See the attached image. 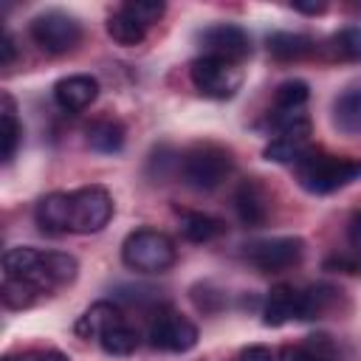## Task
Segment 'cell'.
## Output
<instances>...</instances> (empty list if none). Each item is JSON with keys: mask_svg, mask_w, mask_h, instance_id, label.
<instances>
[{"mask_svg": "<svg viewBox=\"0 0 361 361\" xmlns=\"http://www.w3.org/2000/svg\"><path fill=\"white\" fill-rule=\"evenodd\" d=\"M28 34L34 39V45L51 56H59V54H68L79 45L82 39V25L73 14L68 11H59V8H51V11H42L31 20L28 25Z\"/></svg>", "mask_w": 361, "mask_h": 361, "instance_id": "5", "label": "cell"}, {"mask_svg": "<svg viewBox=\"0 0 361 361\" xmlns=\"http://www.w3.org/2000/svg\"><path fill=\"white\" fill-rule=\"evenodd\" d=\"M34 220L45 234L71 231V192H51L34 206Z\"/></svg>", "mask_w": 361, "mask_h": 361, "instance_id": "15", "label": "cell"}, {"mask_svg": "<svg viewBox=\"0 0 361 361\" xmlns=\"http://www.w3.org/2000/svg\"><path fill=\"white\" fill-rule=\"evenodd\" d=\"M197 39H200V48L206 56H217V59H226L234 65H240L251 54V37L234 23H214V25L203 28Z\"/></svg>", "mask_w": 361, "mask_h": 361, "instance_id": "9", "label": "cell"}, {"mask_svg": "<svg viewBox=\"0 0 361 361\" xmlns=\"http://www.w3.org/2000/svg\"><path fill=\"white\" fill-rule=\"evenodd\" d=\"M189 76H192V85L197 87V93L209 96V99H228L234 96V90L240 87L243 82V73L234 62H226V59H217V56H197L192 65H189Z\"/></svg>", "mask_w": 361, "mask_h": 361, "instance_id": "8", "label": "cell"}, {"mask_svg": "<svg viewBox=\"0 0 361 361\" xmlns=\"http://www.w3.org/2000/svg\"><path fill=\"white\" fill-rule=\"evenodd\" d=\"M290 8L299 11V14L316 17V14H324V11H327V3H290Z\"/></svg>", "mask_w": 361, "mask_h": 361, "instance_id": "35", "label": "cell"}, {"mask_svg": "<svg viewBox=\"0 0 361 361\" xmlns=\"http://www.w3.org/2000/svg\"><path fill=\"white\" fill-rule=\"evenodd\" d=\"M39 296H42V293H39L34 285H28V282H23V279H14V276H3L0 299H3V305H6L8 310H25V307H31Z\"/></svg>", "mask_w": 361, "mask_h": 361, "instance_id": "27", "label": "cell"}, {"mask_svg": "<svg viewBox=\"0 0 361 361\" xmlns=\"http://www.w3.org/2000/svg\"><path fill=\"white\" fill-rule=\"evenodd\" d=\"M124 141H127V133L116 118H99L87 127V144L96 152H104V155L121 152Z\"/></svg>", "mask_w": 361, "mask_h": 361, "instance_id": "20", "label": "cell"}, {"mask_svg": "<svg viewBox=\"0 0 361 361\" xmlns=\"http://www.w3.org/2000/svg\"><path fill=\"white\" fill-rule=\"evenodd\" d=\"M307 99H310L307 82H302V79H288V82H282V85L274 90V110H271V118H268V121L274 124V130L282 127V124H288V121H296V118L307 116V113H305Z\"/></svg>", "mask_w": 361, "mask_h": 361, "instance_id": "12", "label": "cell"}, {"mask_svg": "<svg viewBox=\"0 0 361 361\" xmlns=\"http://www.w3.org/2000/svg\"><path fill=\"white\" fill-rule=\"evenodd\" d=\"M107 34H110L113 42H118L124 48H133V45H138L147 37V25H141L133 14H127L124 8H118V11H113L107 17Z\"/></svg>", "mask_w": 361, "mask_h": 361, "instance_id": "24", "label": "cell"}, {"mask_svg": "<svg viewBox=\"0 0 361 361\" xmlns=\"http://www.w3.org/2000/svg\"><path fill=\"white\" fill-rule=\"evenodd\" d=\"M268 203L271 197L257 178H245L234 192V212L251 228H259L268 220Z\"/></svg>", "mask_w": 361, "mask_h": 361, "instance_id": "14", "label": "cell"}, {"mask_svg": "<svg viewBox=\"0 0 361 361\" xmlns=\"http://www.w3.org/2000/svg\"><path fill=\"white\" fill-rule=\"evenodd\" d=\"M293 319H299V290L288 282H279L268 290V296L262 302V324L282 327Z\"/></svg>", "mask_w": 361, "mask_h": 361, "instance_id": "16", "label": "cell"}, {"mask_svg": "<svg viewBox=\"0 0 361 361\" xmlns=\"http://www.w3.org/2000/svg\"><path fill=\"white\" fill-rule=\"evenodd\" d=\"M79 262L65 251H39L31 245H14L3 254V276L34 285L42 296L76 279Z\"/></svg>", "mask_w": 361, "mask_h": 361, "instance_id": "1", "label": "cell"}, {"mask_svg": "<svg viewBox=\"0 0 361 361\" xmlns=\"http://www.w3.org/2000/svg\"><path fill=\"white\" fill-rule=\"evenodd\" d=\"M234 166V158L226 147L220 144H195L183 158H180V175L183 180L192 186V189H200V192H209V189H217L228 172Z\"/></svg>", "mask_w": 361, "mask_h": 361, "instance_id": "4", "label": "cell"}, {"mask_svg": "<svg viewBox=\"0 0 361 361\" xmlns=\"http://www.w3.org/2000/svg\"><path fill=\"white\" fill-rule=\"evenodd\" d=\"M333 124L347 135H361V87L344 90L333 102Z\"/></svg>", "mask_w": 361, "mask_h": 361, "instance_id": "22", "label": "cell"}, {"mask_svg": "<svg viewBox=\"0 0 361 361\" xmlns=\"http://www.w3.org/2000/svg\"><path fill=\"white\" fill-rule=\"evenodd\" d=\"M99 96V82L87 73H73V76H62L54 85V102L65 110V113H79L85 107H90Z\"/></svg>", "mask_w": 361, "mask_h": 361, "instance_id": "13", "label": "cell"}, {"mask_svg": "<svg viewBox=\"0 0 361 361\" xmlns=\"http://www.w3.org/2000/svg\"><path fill=\"white\" fill-rule=\"evenodd\" d=\"M14 358L17 361H71L59 350H34V353H23V355H14Z\"/></svg>", "mask_w": 361, "mask_h": 361, "instance_id": "32", "label": "cell"}, {"mask_svg": "<svg viewBox=\"0 0 361 361\" xmlns=\"http://www.w3.org/2000/svg\"><path fill=\"white\" fill-rule=\"evenodd\" d=\"M302 251H305V243L299 237H271V240H259L248 245L245 257L257 271L276 274V271L296 265L302 259Z\"/></svg>", "mask_w": 361, "mask_h": 361, "instance_id": "10", "label": "cell"}, {"mask_svg": "<svg viewBox=\"0 0 361 361\" xmlns=\"http://www.w3.org/2000/svg\"><path fill=\"white\" fill-rule=\"evenodd\" d=\"M113 217V197L104 186H82L71 192V231L96 234Z\"/></svg>", "mask_w": 361, "mask_h": 361, "instance_id": "7", "label": "cell"}, {"mask_svg": "<svg viewBox=\"0 0 361 361\" xmlns=\"http://www.w3.org/2000/svg\"><path fill=\"white\" fill-rule=\"evenodd\" d=\"M324 271H341V274H361V257L358 254H336L324 259Z\"/></svg>", "mask_w": 361, "mask_h": 361, "instance_id": "30", "label": "cell"}, {"mask_svg": "<svg viewBox=\"0 0 361 361\" xmlns=\"http://www.w3.org/2000/svg\"><path fill=\"white\" fill-rule=\"evenodd\" d=\"M124 316H121V310L113 305V302H93L82 316H79V322H76V336L79 338H93V341H99L113 324H118Z\"/></svg>", "mask_w": 361, "mask_h": 361, "instance_id": "17", "label": "cell"}, {"mask_svg": "<svg viewBox=\"0 0 361 361\" xmlns=\"http://www.w3.org/2000/svg\"><path fill=\"white\" fill-rule=\"evenodd\" d=\"M310 149V116L276 127V135L265 144L262 155L274 164H296Z\"/></svg>", "mask_w": 361, "mask_h": 361, "instance_id": "11", "label": "cell"}, {"mask_svg": "<svg viewBox=\"0 0 361 361\" xmlns=\"http://www.w3.org/2000/svg\"><path fill=\"white\" fill-rule=\"evenodd\" d=\"M333 56L344 62H361V25H347L330 39Z\"/></svg>", "mask_w": 361, "mask_h": 361, "instance_id": "28", "label": "cell"}, {"mask_svg": "<svg viewBox=\"0 0 361 361\" xmlns=\"http://www.w3.org/2000/svg\"><path fill=\"white\" fill-rule=\"evenodd\" d=\"M333 305H336V288H330V285H310V288L299 290V319L302 322L322 319Z\"/></svg>", "mask_w": 361, "mask_h": 361, "instance_id": "23", "label": "cell"}, {"mask_svg": "<svg viewBox=\"0 0 361 361\" xmlns=\"http://www.w3.org/2000/svg\"><path fill=\"white\" fill-rule=\"evenodd\" d=\"M338 358L341 355H338L336 341L324 333H316V336H307L302 344L282 347L276 361H338Z\"/></svg>", "mask_w": 361, "mask_h": 361, "instance_id": "18", "label": "cell"}, {"mask_svg": "<svg viewBox=\"0 0 361 361\" xmlns=\"http://www.w3.org/2000/svg\"><path fill=\"white\" fill-rule=\"evenodd\" d=\"M14 56H17V45H14V37H11L8 31H3V39H0V65H3V68H11Z\"/></svg>", "mask_w": 361, "mask_h": 361, "instance_id": "34", "label": "cell"}, {"mask_svg": "<svg viewBox=\"0 0 361 361\" xmlns=\"http://www.w3.org/2000/svg\"><path fill=\"white\" fill-rule=\"evenodd\" d=\"M138 330L130 327L124 319L118 324H113L102 338H99V347L107 353V355H133L138 350Z\"/></svg>", "mask_w": 361, "mask_h": 361, "instance_id": "25", "label": "cell"}, {"mask_svg": "<svg viewBox=\"0 0 361 361\" xmlns=\"http://www.w3.org/2000/svg\"><path fill=\"white\" fill-rule=\"evenodd\" d=\"M293 172H296V180L305 192L330 195V192H338V189H344L361 178V161L347 158V155H330V152L310 147L293 164Z\"/></svg>", "mask_w": 361, "mask_h": 361, "instance_id": "2", "label": "cell"}, {"mask_svg": "<svg viewBox=\"0 0 361 361\" xmlns=\"http://www.w3.org/2000/svg\"><path fill=\"white\" fill-rule=\"evenodd\" d=\"M237 361H276V355H274V350H268L262 344H251V347H245L240 353Z\"/></svg>", "mask_w": 361, "mask_h": 361, "instance_id": "31", "label": "cell"}, {"mask_svg": "<svg viewBox=\"0 0 361 361\" xmlns=\"http://www.w3.org/2000/svg\"><path fill=\"white\" fill-rule=\"evenodd\" d=\"M178 248L172 237L158 228H135L121 243V259L138 274H161L175 265Z\"/></svg>", "mask_w": 361, "mask_h": 361, "instance_id": "3", "label": "cell"}, {"mask_svg": "<svg viewBox=\"0 0 361 361\" xmlns=\"http://www.w3.org/2000/svg\"><path fill=\"white\" fill-rule=\"evenodd\" d=\"M0 121H3V161L8 164L20 147V138H23V127L17 121V107H14V99L8 93H3V110H0Z\"/></svg>", "mask_w": 361, "mask_h": 361, "instance_id": "26", "label": "cell"}, {"mask_svg": "<svg viewBox=\"0 0 361 361\" xmlns=\"http://www.w3.org/2000/svg\"><path fill=\"white\" fill-rule=\"evenodd\" d=\"M347 240L353 245V254L361 257V212H355L350 217V223H347Z\"/></svg>", "mask_w": 361, "mask_h": 361, "instance_id": "33", "label": "cell"}, {"mask_svg": "<svg viewBox=\"0 0 361 361\" xmlns=\"http://www.w3.org/2000/svg\"><path fill=\"white\" fill-rule=\"evenodd\" d=\"M127 14H133L141 25H152V23H158L161 17H164V11H166V6L161 3V0H130V3H124L121 6Z\"/></svg>", "mask_w": 361, "mask_h": 361, "instance_id": "29", "label": "cell"}, {"mask_svg": "<svg viewBox=\"0 0 361 361\" xmlns=\"http://www.w3.org/2000/svg\"><path fill=\"white\" fill-rule=\"evenodd\" d=\"M316 51L313 37L296 34V31H274L268 37V54L279 62H299Z\"/></svg>", "mask_w": 361, "mask_h": 361, "instance_id": "19", "label": "cell"}, {"mask_svg": "<svg viewBox=\"0 0 361 361\" xmlns=\"http://www.w3.org/2000/svg\"><path fill=\"white\" fill-rule=\"evenodd\" d=\"M149 347L164 353H189L197 344V324L175 307H161L147 330Z\"/></svg>", "mask_w": 361, "mask_h": 361, "instance_id": "6", "label": "cell"}, {"mask_svg": "<svg viewBox=\"0 0 361 361\" xmlns=\"http://www.w3.org/2000/svg\"><path fill=\"white\" fill-rule=\"evenodd\" d=\"M180 231L189 243H212L220 234H226V223L220 217L206 214V212H183Z\"/></svg>", "mask_w": 361, "mask_h": 361, "instance_id": "21", "label": "cell"}]
</instances>
